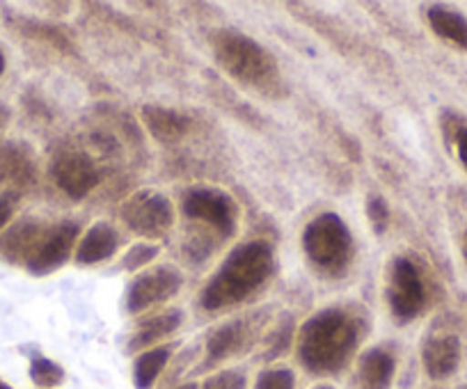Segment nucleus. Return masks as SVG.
Returning <instances> with one entry per match:
<instances>
[{"mask_svg": "<svg viewBox=\"0 0 467 389\" xmlns=\"http://www.w3.org/2000/svg\"><path fill=\"white\" fill-rule=\"evenodd\" d=\"M47 231L37 225V222H19L16 227H12L3 239H0V254L7 259V261H26L33 257L35 248L39 245L42 236Z\"/></svg>", "mask_w": 467, "mask_h": 389, "instance_id": "15", "label": "nucleus"}, {"mask_svg": "<svg viewBox=\"0 0 467 389\" xmlns=\"http://www.w3.org/2000/svg\"><path fill=\"white\" fill-rule=\"evenodd\" d=\"M183 277L174 266H156L151 271L140 272L136 280L129 284L127 298H124V310L129 314H140L150 310L151 305L168 302L182 291Z\"/></svg>", "mask_w": 467, "mask_h": 389, "instance_id": "6", "label": "nucleus"}, {"mask_svg": "<svg viewBox=\"0 0 467 389\" xmlns=\"http://www.w3.org/2000/svg\"><path fill=\"white\" fill-rule=\"evenodd\" d=\"M122 220L140 236H163L174 225V207L163 192L140 190L122 207Z\"/></svg>", "mask_w": 467, "mask_h": 389, "instance_id": "7", "label": "nucleus"}, {"mask_svg": "<svg viewBox=\"0 0 467 389\" xmlns=\"http://www.w3.org/2000/svg\"><path fill=\"white\" fill-rule=\"evenodd\" d=\"M273 248L266 241H248L234 248L220 263L218 272L202 291V305L209 312L227 310L248 301L271 277Z\"/></svg>", "mask_w": 467, "mask_h": 389, "instance_id": "1", "label": "nucleus"}, {"mask_svg": "<svg viewBox=\"0 0 467 389\" xmlns=\"http://www.w3.org/2000/svg\"><path fill=\"white\" fill-rule=\"evenodd\" d=\"M183 312L182 310H168L163 314H156L151 319L142 321L140 328L136 330V334L131 337V343H129V351H140V348L154 346L161 339L170 337L172 333H177L182 328Z\"/></svg>", "mask_w": 467, "mask_h": 389, "instance_id": "17", "label": "nucleus"}, {"mask_svg": "<svg viewBox=\"0 0 467 389\" xmlns=\"http://www.w3.org/2000/svg\"><path fill=\"white\" fill-rule=\"evenodd\" d=\"M461 250H462V259H465V263H467V231H465V236H462Z\"/></svg>", "mask_w": 467, "mask_h": 389, "instance_id": "29", "label": "nucleus"}, {"mask_svg": "<svg viewBox=\"0 0 467 389\" xmlns=\"http://www.w3.org/2000/svg\"><path fill=\"white\" fill-rule=\"evenodd\" d=\"M0 389H12V387L7 383H3V380H0Z\"/></svg>", "mask_w": 467, "mask_h": 389, "instance_id": "33", "label": "nucleus"}, {"mask_svg": "<svg viewBox=\"0 0 467 389\" xmlns=\"http://www.w3.org/2000/svg\"><path fill=\"white\" fill-rule=\"evenodd\" d=\"M303 250L321 271L341 272L353 257V236L337 213H321L305 227Z\"/></svg>", "mask_w": 467, "mask_h": 389, "instance_id": "4", "label": "nucleus"}, {"mask_svg": "<svg viewBox=\"0 0 467 389\" xmlns=\"http://www.w3.org/2000/svg\"><path fill=\"white\" fill-rule=\"evenodd\" d=\"M117 245H119V236H117L115 227L108 222H97L88 230L83 241L76 248V261L78 263H99L106 261L115 254Z\"/></svg>", "mask_w": 467, "mask_h": 389, "instance_id": "14", "label": "nucleus"}, {"mask_svg": "<svg viewBox=\"0 0 467 389\" xmlns=\"http://www.w3.org/2000/svg\"><path fill=\"white\" fill-rule=\"evenodd\" d=\"M314 389H335V387H332V384H318V387H314Z\"/></svg>", "mask_w": 467, "mask_h": 389, "instance_id": "32", "label": "nucleus"}, {"mask_svg": "<svg viewBox=\"0 0 467 389\" xmlns=\"http://www.w3.org/2000/svg\"><path fill=\"white\" fill-rule=\"evenodd\" d=\"M209 44L215 62L234 80H239L245 87H254L257 92L268 94V97L285 94L275 57L253 37L239 33V30L223 28L211 35Z\"/></svg>", "mask_w": 467, "mask_h": 389, "instance_id": "3", "label": "nucleus"}, {"mask_svg": "<svg viewBox=\"0 0 467 389\" xmlns=\"http://www.w3.org/2000/svg\"><path fill=\"white\" fill-rule=\"evenodd\" d=\"M394 371H397V362H394L392 353H388L385 348H369L360 357L358 380H360L362 389H389Z\"/></svg>", "mask_w": 467, "mask_h": 389, "instance_id": "13", "label": "nucleus"}, {"mask_svg": "<svg viewBox=\"0 0 467 389\" xmlns=\"http://www.w3.org/2000/svg\"><path fill=\"white\" fill-rule=\"evenodd\" d=\"M51 179L71 200H83L99 186L101 177H99L97 165L89 160V156H85L83 151L67 149L53 159Z\"/></svg>", "mask_w": 467, "mask_h": 389, "instance_id": "9", "label": "nucleus"}, {"mask_svg": "<svg viewBox=\"0 0 467 389\" xmlns=\"http://www.w3.org/2000/svg\"><path fill=\"white\" fill-rule=\"evenodd\" d=\"M172 355V346H154L138 355L136 366H133V380H136L138 389H151L159 380L161 371L170 362Z\"/></svg>", "mask_w": 467, "mask_h": 389, "instance_id": "19", "label": "nucleus"}, {"mask_svg": "<svg viewBox=\"0 0 467 389\" xmlns=\"http://www.w3.org/2000/svg\"><path fill=\"white\" fill-rule=\"evenodd\" d=\"M451 140L456 142V151H458V159H461L462 168L467 169V127H458V131L453 133Z\"/></svg>", "mask_w": 467, "mask_h": 389, "instance_id": "27", "label": "nucleus"}, {"mask_svg": "<svg viewBox=\"0 0 467 389\" xmlns=\"http://www.w3.org/2000/svg\"><path fill=\"white\" fill-rule=\"evenodd\" d=\"M431 30L444 42L453 44L461 51H467V19L458 15L456 10H449L444 5H433L426 12Z\"/></svg>", "mask_w": 467, "mask_h": 389, "instance_id": "18", "label": "nucleus"}, {"mask_svg": "<svg viewBox=\"0 0 467 389\" xmlns=\"http://www.w3.org/2000/svg\"><path fill=\"white\" fill-rule=\"evenodd\" d=\"M5 71V57H3V53H0V74Z\"/></svg>", "mask_w": 467, "mask_h": 389, "instance_id": "31", "label": "nucleus"}, {"mask_svg": "<svg viewBox=\"0 0 467 389\" xmlns=\"http://www.w3.org/2000/svg\"><path fill=\"white\" fill-rule=\"evenodd\" d=\"M245 374L244 371H223L204 383L202 389H245Z\"/></svg>", "mask_w": 467, "mask_h": 389, "instance_id": "24", "label": "nucleus"}, {"mask_svg": "<svg viewBox=\"0 0 467 389\" xmlns=\"http://www.w3.org/2000/svg\"><path fill=\"white\" fill-rule=\"evenodd\" d=\"M142 124L147 127V131L151 133V138L159 142H177L182 138H186V133L191 131L192 122L191 118H186L183 113L172 108H163V106H145L140 110Z\"/></svg>", "mask_w": 467, "mask_h": 389, "instance_id": "12", "label": "nucleus"}, {"mask_svg": "<svg viewBox=\"0 0 467 389\" xmlns=\"http://www.w3.org/2000/svg\"><path fill=\"white\" fill-rule=\"evenodd\" d=\"M367 211H369V218L371 222L376 225V230H383L385 222L389 220V209L388 204H385L383 198H371L369 200V207H367Z\"/></svg>", "mask_w": 467, "mask_h": 389, "instance_id": "25", "label": "nucleus"}, {"mask_svg": "<svg viewBox=\"0 0 467 389\" xmlns=\"http://www.w3.org/2000/svg\"><path fill=\"white\" fill-rule=\"evenodd\" d=\"M389 307L399 321H412L424 312L429 291L420 268L406 257L394 259L388 289Z\"/></svg>", "mask_w": 467, "mask_h": 389, "instance_id": "5", "label": "nucleus"}, {"mask_svg": "<svg viewBox=\"0 0 467 389\" xmlns=\"http://www.w3.org/2000/svg\"><path fill=\"white\" fill-rule=\"evenodd\" d=\"M360 328L348 312L327 307L317 312L300 328L298 357L300 364L312 374H337L348 364L358 348Z\"/></svg>", "mask_w": 467, "mask_h": 389, "instance_id": "2", "label": "nucleus"}, {"mask_svg": "<svg viewBox=\"0 0 467 389\" xmlns=\"http://www.w3.org/2000/svg\"><path fill=\"white\" fill-rule=\"evenodd\" d=\"M16 202H19V195L16 192H3L0 195V230L12 220L15 216Z\"/></svg>", "mask_w": 467, "mask_h": 389, "instance_id": "26", "label": "nucleus"}, {"mask_svg": "<svg viewBox=\"0 0 467 389\" xmlns=\"http://www.w3.org/2000/svg\"><path fill=\"white\" fill-rule=\"evenodd\" d=\"M245 343H248V330H245L244 321L220 325L211 333L209 342H206V360H209V364L227 360V357L244 351Z\"/></svg>", "mask_w": 467, "mask_h": 389, "instance_id": "16", "label": "nucleus"}, {"mask_svg": "<svg viewBox=\"0 0 467 389\" xmlns=\"http://www.w3.org/2000/svg\"><path fill=\"white\" fill-rule=\"evenodd\" d=\"M177 389H200V387H197L195 383H188V384H182V387H177Z\"/></svg>", "mask_w": 467, "mask_h": 389, "instance_id": "30", "label": "nucleus"}, {"mask_svg": "<svg viewBox=\"0 0 467 389\" xmlns=\"http://www.w3.org/2000/svg\"><path fill=\"white\" fill-rule=\"evenodd\" d=\"M159 252L161 250L156 248V245H133V248L124 254L122 266L127 268V271H138V268H145L147 263L154 261V259L159 257Z\"/></svg>", "mask_w": 467, "mask_h": 389, "instance_id": "23", "label": "nucleus"}, {"mask_svg": "<svg viewBox=\"0 0 467 389\" xmlns=\"http://www.w3.org/2000/svg\"><path fill=\"white\" fill-rule=\"evenodd\" d=\"M296 378L289 369H271L264 371L254 383V389H294Z\"/></svg>", "mask_w": 467, "mask_h": 389, "instance_id": "22", "label": "nucleus"}, {"mask_svg": "<svg viewBox=\"0 0 467 389\" xmlns=\"http://www.w3.org/2000/svg\"><path fill=\"white\" fill-rule=\"evenodd\" d=\"M7 122H10V110L5 106H0V131L7 127Z\"/></svg>", "mask_w": 467, "mask_h": 389, "instance_id": "28", "label": "nucleus"}, {"mask_svg": "<svg viewBox=\"0 0 467 389\" xmlns=\"http://www.w3.org/2000/svg\"><path fill=\"white\" fill-rule=\"evenodd\" d=\"M30 378L39 387H57L65 380V371L60 364L51 362L48 357L35 355L30 362Z\"/></svg>", "mask_w": 467, "mask_h": 389, "instance_id": "20", "label": "nucleus"}, {"mask_svg": "<svg viewBox=\"0 0 467 389\" xmlns=\"http://www.w3.org/2000/svg\"><path fill=\"white\" fill-rule=\"evenodd\" d=\"M78 239V225L74 222H60V225L47 230L39 245L35 248L33 257L28 259V271L33 275H48L69 261V254Z\"/></svg>", "mask_w": 467, "mask_h": 389, "instance_id": "10", "label": "nucleus"}, {"mask_svg": "<svg viewBox=\"0 0 467 389\" xmlns=\"http://www.w3.org/2000/svg\"><path fill=\"white\" fill-rule=\"evenodd\" d=\"M7 179H16V181L30 179L28 160L16 149L0 151V183H5Z\"/></svg>", "mask_w": 467, "mask_h": 389, "instance_id": "21", "label": "nucleus"}, {"mask_svg": "<svg viewBox=\"0 0 467 389\" xmlns=\"http://www.w3.org/2000/svg\"><path fill=\"white\" fill-rule=\"evenodd\" d=\"M426 374L433 380H444L456 374L461 364V342L456 334H435L426 339L421 348Z\"/></svg>", "mask_w": 467, "mask_h": 389, "instance_id": "11", "label": "nucleus"}, {"mask_svg": "<svg viewBox=\"0 0 467 389\" xmlns=\"http://www.w3.org/2000/svg\"><path fill=\"white\" fill-rule=\"evenodd\" d=\"M183 213L191 220H202L229 236L236 230V204L227 192L213 188H195L183 198Z\"/></svg>", "mask_w": 467, "mask_h": 389, "instance_id": "8", "label": "nucleus"}]
</instances>
